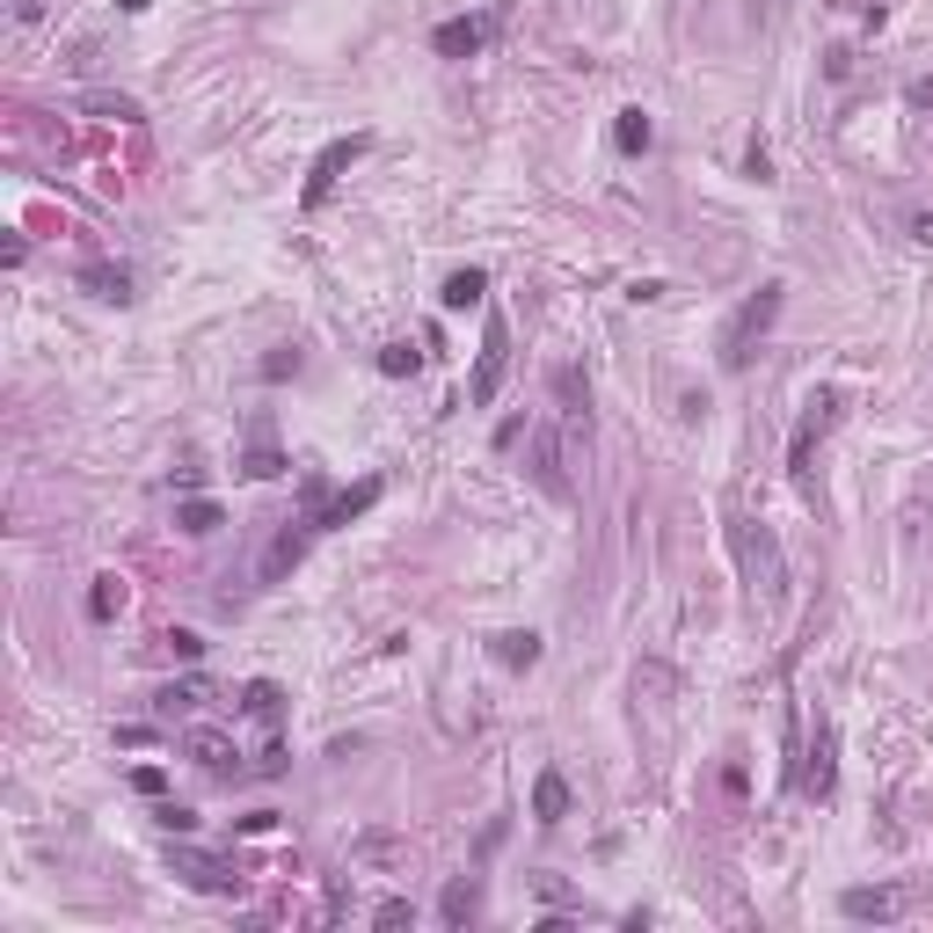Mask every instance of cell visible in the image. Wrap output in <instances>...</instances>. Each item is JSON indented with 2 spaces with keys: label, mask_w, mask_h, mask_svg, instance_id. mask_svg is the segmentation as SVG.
<instances>
[{
  "label": "cell",
  "mask_w": 933,
  "mask_h": 933,
  "mask_svg": "<svg viewBox=\"0 0 933 933\" xmlns=\"http://www.w3.org/2000/svg\"><path fill=\"white\" fill-rule=\"evenodd\" d=\"M774 314H780V284H758L751 300L729 314V329H723V365L729 372H744L751 365V351H758V335L774 329Z\"/></svg>",
  "instance_id": "cell-1"
},
{
  "label": "cell",
  "mask_w": 933,
  "mask_h": 933,
  "mask_svg": "<svg viewBox=\"0 0 933 933\" xmlns=\"http://www.w3.org/2000/svg\"><path fill=\"white\" fill-rule=\"evenodd\" d=\"M737 554H744V569H751V591H758V599H766V605L788 599V562H780V540H774V532L744 518V526H737Z\"/></svg>",
  "instance_id": "cell-2"
},
{
  "label": "cell",
  "mask_w": 933,
  "mask_h": 933,
  "mask_svg": "<svg viewBox=\"0 0 933 933\" xmlns=\"http://www.w3.org/2000/svg\"><path fill=\"white\" fill-rule=\"evenodd\" d=\"M504 372H511V329H504V321H489V335H481V357H475V380H467V402L489 408L496 387H504Z\"/></svg>",
  "instance_id": "cell-3"
},
{
  "label": "cell",
  "mask_w": 933,
  "mask_h": 933,
  "mask_svg": "<svg viewBox=\"0 0 933 933\" xmlns=\"http://www.w3.org/2000/svg\"><path fill=\"white\" fill-rule=\"evenodd\" d=\"M357 154H365V132H351V139H329V146H321V160H314V176H307V190H300V205L307 211H314L321 205V197H329L335 190V183H343V168H351V160Z\"/></svg>",
  "instance_id": "cell-4"
},
{
  "label": "cell",
  "mask_w": 933,
  "mask_h": 933,
  "mask_svg": "<svg viewBox=\"0 0 933 933\" xmlns=\"http://www.w3.org/2000/svg\"><path fill=\"white\" fill-rule=\"evenodd\" d=\"M569 459H562V431L554 423H532V481H540L554 504H569V475H562Z\"/></svg>",
  "instance_id": "cell-5"
},
{
  "label": "cell",
  "mask_w": 933,
  "mask_h": 933,
  "mask_svg": "<svg viewBox=\"0 0 933 933\" xmlns=\"http://www.w3.org/2000/svg\"><path fill=\"white\" fill-rule=\"evenodd\" d=\"M831 408H839V394H810V408H802V423H795V445H788V475L795 481H810V453H817V438H825Z\"/></svg>",
  "instance_id": "cell-6"
},
{
  "label": "cell",
  "mask_w": 933,
  "mask_h": 933,
  "mask_svg": "<svg viewBox=\"0 0 933 933\" xmlns=\"http://www.w3.org/2000/svg\"><path fill=\"white\" fill-rule=\"evenodd\" d=\"M176 875L190 882V890H211V898H234V890H241V868H234V861H211V853H190V846L176 853Z\"/></svg>",
  "instance_id": "cell-7"
},
{
  "label": "cell",
  "mask_w": 933,
  "mask_h": 933,
  "mask_svg": "<svg viewBox=\"0 0 933 933\" xmlns=\"http://www.w3.org/2000/svg\"><path fill=\"white\" fill-rule=\"evenodd\" d=\"M489 30H496V15H459V22H438V37H431V44H438L445 59H467V52H481V44H489Z\"/></svg>",
  "instance_id": "cell-8"
},
{
  "label": "cell",
  "mask_w": 933,
  "mask_h": 933,
  "mask_svg": "<svg viewBox=\"0 0 933 933\" xmlns=\"http://www.w3.org/2000/svg\"><path fill=\"white\" fill-rule=\"evenodd\" d=\"M831 788H839V737H831V729H817V744H810V774H802V795L831 802Z\"/></svg>",
  "instance_id": "cell-9"
},
{
  "label": "cell",
  "mask_w": 933,
  "mask_h": 933,
  "mask_svg": "<svg viewBox=\"0 0 933 933\" xmlns=\"http://www.w3.org/2000/svg\"><path fill=\"white\" fill-rule=\"evenodd\" d=\"M839 912L846 919H898L904 912V890H890V882H882V890H846Z\"/></svg>",
  "instance_id": "cell-10"
},
{
  "label": "cell",
  "mask_w": 933,
  "mask_h": 933,
  "mask_svg": "<svg viewBox=\"0 0 933 933\" xmlns=\"http://www.w3.org/2000/svg\"><path fill=\"white\" fill-rule=\"evenodd\" d=\"M489 656H496L504 671H532V664H540V634H526V628L496 634V642H489Z\"/></svg>",
  "instance_id": "cell-11"
},
{
  "label": "cell",
  "mask_w": 933,
  "mask_h": 933,
  "mask_svg": "<svg viewBox=\"0 0 933 933\" xmlns=\"http://www.w3.org/2000/svg\"><path fill=\"white\" fill-rule=\"evenodd\" d=\"M532 817H540V825H562V817H569V780L562 774L532 780Z\"/></svg>",
  "instance_id": "cell-12"
},
{
  "label": "cell",
  "mask_w": 933,
  "mask_h": 933,
  "mask_svg": "<svg viewBox=\"0 0 933 933\" xmlns=\"http://www.w3.org/2000/svg\"><path fill=\"white\" fill-rule=\"evenodd\" d=\"M81 284H89V292H95V300H132V270H124V263H89V270H81Z\"/></svg>",
  "instance_id": "cell-13"
},
{
  "label": "cell",
  "mask_w": 933,
  "mask_h": 933,
  "mask_svg": "<svg viewBox=\"0 0 933 933\" xmlns=\"http://www.w3.org/2000/svg\"><path fill=\"white\" fill-rule=\"evenodd\" d=\"M300 547H307V526H284L278 540H270V554H263V583H284V569L300 562Z\"/></svg>",
  "instance_id": "cell-14"
},
{
  "label": "cell",
  "mask_w": 933,
  "mask_h": 933,
  "mask_svg": "<svg viewBox=\"0 0 933 933\" xmlns=\"http://www.w3.org/2000/svg\"><path fill=\"white\" fill-rule=\"evenodd\" d=\"M190 758L205 766V774H234V758H241V751H234L219 729H197V737H190Z\"/></svg>",
  "instance_id": "cell-15"
},
{
  "label": "cell",
  "mask_w": 933,
  "mask_h": 933,
  "mask_svg": "<svg viewBox=\"0 0 933 933\" xmlns=\"http://www.w3.org/2000/svg\"><path fill=\"white\" fill-rule=\"evenodd\" d=\"M650 139H656V124L642 117V110H620V117H613V146H620V154H650Z\"/></svg>",
  "instance_id": "cell-16"
},
{
  "label": "cell",
  "mask_w": 933,
  "mask_h": 933,
  "mask_svg": "<svg viewBox=\"0 0 933 933\" xmlns=\"http://www.w3.org/2000/svg\"><path fill=\"white\" fill-rule=\"evenodd\" d=\"M475 912H481V890H475V882H445V898H438V919H445V926H467Z\"/></svg>",
  "instance_id": "cell-17"
},
{
  "label": "cell",
  "mask_w": 933,
  "mask_h": 933,
  "mask_svg": "<svg viewBox=\"0 0 933 933\" xmlns=\"http://www.w3.org/2000/svg\"><path fill=\"white\" fill-rule=\"evenodd\" d=\"M481 292H489V278H481V270H453V278L438 284V300L453 307V314H459V307H481Z\"/></svg>",
  "instance_id": "cell-18"
},
{
  "label": "cell",
  "mask_w": 933,
  "mask_h": 933,
  "mask_svg": "<svg viewBox=\"0 0 933 933\" xmlns=\"http://www.w3.org/2000/svg\"><path fill=\"white\" fill-rule=\"evenodd\" d=\"M241 707H248V715H256V723H270V729H278V715H284V693L270 686V678H256V686L241 693Z\"/></svg>",
  "instance_id": "cell-19"
},
{
  "label": "cell",
  "mask_w": 933,
  "mask_h": 933,
  "mask_svg": "<svg viewBox=\"0 0 933 933\" xmlns=\"http://www.w3.org/2000/svg\"><path fill=\"white\" fill-rule=\"evenodd\" d=\"M176 526L205 540V532H219V504H211V496H190V504H183V511H176Z\"/></svg>",
  "instance_id": "cell-20"
},
{
  "label": "cell",
  "mask_w": 933,
  "mask_h": 933,
  "mask_svg": "<svg viewBox=\"0 0 933 933\" xmlns=\"http://www.w3.org/2000/svg\"><path fill=\"white\" fill-rule=\"evenodd\" d=\"M117 605H124V583L117 577H95L89 583V620H117Z\"/></svg>",
  "instance_id": "cell-21"
},
{
  "label": "cell",
  "mask_w": 933,
  "mask_h": 933,
  "mask_svg": "<svg viewBox=\"0 0 933 933\" xmlns=\"http://www.w3.org/2000/svg\"><path fill=\"white\" fill-rule=\"evenodd\" d=\"M416 365H423V351H408V343H387V351H380V372H387V380H408Z\"/></svg>",
  "instance_id": "cell-22"
},
{
  "label": "cell",
  "mask_w": 933,
  "mask_h": 933,
  "mask_svg": "<svg viewBox=\"0 0 933 933\" xmlns=\"http://www.w3.org/2000/svg\"><path fill=\"white\" fill-rule=\"evenodd\" d=\"M241 475L248 481H270V475H284V459L270 453V445H248V459H241Z\"/></svg>",
  "instance_id": "cell-23"
},
{
  "label": "cell",
  "mask_w": 933,
  "mask_h": 933,
  "mask_svg": "<svg viewBox=\"0 0 933 933\" xmlns=\"http://www.w3.org/2000/svg\"><path fill=\"white\" fill-rule=\"evenodd\" d=\"M416 919V904L408 898H387V904H372V926H408Z\"/></svg>",
  "instance_id": "cell-24"
},
{
  "label": "cell",
  "mask_w": 933,
  "mask_h": 933,
  "mask_svg": "<svg viewBox=\"0 0 933 933\" xmlns=\"http://www.w3.org/2000/svg\"><path fill=\"white\" fill-rule=\"evenodd\" d=\"M292 372H300V351H270L263 357V380H292Z\"/></svg>",
  "instance_id": "cell-25"
},
{
  "label": "cell",
  "mask_w": 933,
  "mask_h": 933,
  "mask_svg": "<svg viewBox=\"0 0 933 933\" xmlns=\"http://www.w3.org/2000/svg\"><path fill=\"white\" fill-rule=\"evenodd\" d=\"M160 642H168V650H176V656H183V664H197V650H205V642H197V634H190V628H176V634H160Z\"/></svg>",
  "instance_id": "cell-26"
},
{
  "label": "cell",
  "mask_w": 933,
  "mask_h": 933,
  "mask_svg": "<svg viewBox=\"0 0 933 933\" xmlns=\"http://www.w3.org/2000/svg\"><path fill=\"white\" fill-rule=\"evenodd\" d=\"M154 817H160V831H190V825H197V817H190V810H183V802H160V810H154Z\"/></svg>",
  "instance_id": "cell-27"
},
{
  "label": "cell",
  "mask_w": 933,
  "mask_h": 933,
  "mask_svg": "<svg viewBox=\"0 0 933 933\" xmlns=\"http://www.w3.org/2000/svg\"><path fill=\"white\" fill-rule=\"evenodd\" d=\"M256 774H263V780H278V774H284V744H270V751L256 758Z\"/></svg>",
  "instance_id": "cell-28"
},
{
  "label": "cell",
  "mask_w": 933,
  "mask_h": 933,
  "mask_svg": "<svg viewBox=\"0 0 933 933\" xmlns=\"http://www.w3.org/2000/svg\"><path fill=\"white\" fill-rule=\"evenodd\" d=\"M904 227H912V241H926V248H933V211H912Z\"/></svg>",
  "instance_id": "cell-29"
},
{
  "label": "cell",
  "mask_w": 933,
  "mask_h": 933,
  "mask_svg": "<svg viewBox=\"0 0 933 933\" xmlns=\"http://www.w3.org/2000/svg\"><path fill=\"white\" fill-rule=\"evenodd\" d=\"M117 8H124V15H139V8H146V0H117Z\"/></svg>",
  "instance_id": "cell-30"
}]
</instances>
